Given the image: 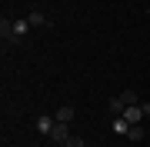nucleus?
<instances>
[{"label":"nucleus","mask_w":150,"mask_h":147,"mask_svg":"<svg viewBox=\"0 0 150 147\" xmlns=\"http://www.w3.org/2000/svg\"><path fill=\"white\" fill-rule=\"evenodd\" d=\"M70 137H74V134H70V127H67V124H60V120H57V127L50 131V141H54V144H67Z\"/></svg>","instance_id":"obj_1"},{"label":"nucleus","mask_w":150,"mask_h":147,"mask_svg":"<svg viewBox=\"0 0 150 147\" xmlns=\"http://www.w3.org/2000/svg\"><path fill=\"white\" fill-rule=\"evenodd\" d=\"M140 117H147L140 104H130V107L123 110V120H127V124H140Z\"/></svg>","instance_id":"obj_2"},{"label":"nucleus","mask_w":150,"mask_h":147,"mask_svg":"<svg viewBox=\"0 0 150 147\" xmlns=\"http://www.w3.org/2000/svg\"><path fill=\"white\" fill-rule=\"evenodd\" d=\"M57 127V117H50V114H43V117H37V131L40 134H50Z\"/></svg>","instance_id":"obj_3"},{"label":"nucleus","mask_w":150,"mask_h":147,"mask_svg":"<svg viewBox=\"0 0 150 147\" xmlns=\"http://www.w3.org/2000/svg\"><path fill=\"white\" fill-rule=\"evenodd\" d=\"M74 114H77V110L74 107H70V104H64V107H57V120H60V124H70V120H74Z\"/></svg>","instance_id":"obj_4"},{"label":"nucleus","mask_w":150,"mask_h":147,"mask_svg":"<svg viewBox=\"0 0 150 147\" xmlns=\"http://www.w3.org/2000/svg\"><path fill=\"white\" fill-rule=\"evenodd\" d=\"M27 27H30V20H13V44H20V37L27 33Z\"/></svg>","instance_id":"obj_5"},{"label":"nucleus","mask_w":150,"mask_h":147,"mask_svg":"<svg viewBox=\"0 0 150 147\" xmlns=\"http://www.w3.org/2000/svg\"><path fill=\"white\" fill-rule=\"evenodd\" d=\"M0 37H4V40H13V20H7V17L0 20Z\"/></svg>","instance_id":"obj_6"},{"label":"nucleus","mask_w":150,"mask_h":147,"mask_svg":"<svg viewBox=\"0 0 150 147\" xmlns=\"http://www.w3.org/2000/svg\"><path fill=\"white\" fill-rule=\"evenodd\" d=\"M127 141L140 144V141H144V127H140V124H130V131H127Z\"/></svg>","instance_id":"obj_7"},{"label":"nucleus","mask_w":150,"mask_h":147,"mask_svg":"<svg viewBox=\"0 0 150 147\" xmlns=\"http://www.w3.org/2000/svg\"><path fill=\"white\" fill-rule=\"evenodd\" d=\"M27 20H30V27H47V23H50V20H47V17H43L40 10H33V13L27 17Z\"/></svg>","instance_id":"obj_8"},{"label":"nucleus","mask_w":150,"mask_h":147,"mask_svg":"<svg viewBox=\"0 0 150 147\" xmlns=\"http://www.w3.org/2000/svg\"><path fill=\"white\" fill-rule=\"evenodd\" d=\"M123 110H127V104H123L120 97H113V100H110V114H113V117H123Z\"/></svg>","instance_id":"obj_9"},{"label":"nucleus","mask_w":150,"mask_h":147,"mask_svg":"<svg viewBox=\"0 0 150 147\" xmlns=\"http://www.w3.org/2000/svg\"><path fill=\"white\" fill-rule=\"evenodd\" d=\"M120 100L127 104V107H130V104H140V97H137V90H123V94H120Z\"/></svg>","instance_id":"obj_10"},{"label":"nucleus","mask_w":150,"mask_h":147,"mask_svg":"<svg viewBox=\"0 0 150 147\" xmlns=\"http://www.w3.org/2000/svg\"><path fill=\"white\" fill-rule=\"evenodd\" d=\"M113 131H117V134H127V131H130V124H127L123 117H113Z\"/></svg>","instance_id":"obj_11"},{"label":"nucleus","mask_w":150,"mask_h":147,"mask_svg":"<svg viewBox=\"0 0 150 147\" xmlns=\"http://www.w3.org/2000/svg\"><path fill=\"white\" fill-rule=\"evenodd\" d=\"M64 147H83V137H77V134H74V137H70V141H67Z\"/></svg>","instance_id":"obj_12"},{"label":"nucleus","mask_w":150,"mask_h":147,"mask_svg":"<svg viewBox=\"0 0 150 147\" xmlns=\"http://www.w3.org/2000/svg\"><path fill=\"white\" fill-rule=\"evenodd\" d=\"M147 13H150V4H147Z\"/></svg>","instance_id":"obj_13"},{"label":"nucleus","mask_w":150,"mask_h":147,"mask_svg":"<svg viewBox=\"0 0 150 147\" xmlns=\"http://www.w3.org/2000/svg\"><path fill=\"white\" fill-rule=\"evenodd\" d=\"M54 147H64V144H54Z\"/></svg>","instance_id":"obj_14"}]
</instances>
